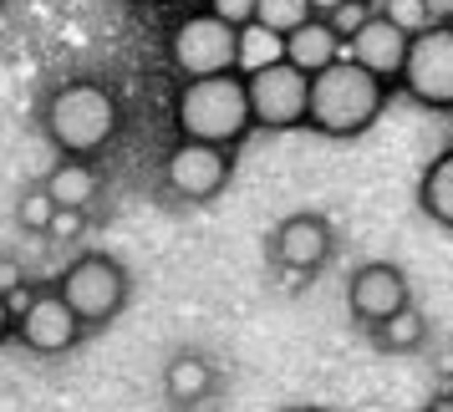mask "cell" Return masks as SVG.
<instances>
[{
	"instance_id": "cell-7",
	"label": "cell",
	"mask_w": 453,
	"mask_h": 412,
	"mask_svg": "<svg viewBox=\"0 0 453 412\" xmlns=\"http://www.w3.org/2000/svg\"><path fill=\"white\" fill-rule=\"evenodd\" d=\"M403 92L418 107L453 112V26H428L412 36L408 66H403Z\"/></svg>"
},
{
	"instance_id": "cell-29",
	"label": "cell",
	"mask_w": 453,
	"mask_h": 412,
	"mask_svg": "<svg viewBox=\"0 0 453 412\" xmlns=\"http://www.w3.org/2000/svg\"><path fill=\"white\" fill-rule=\"evenodd\" d=\"M449 392H453V387H449Z\"/></svg>"
},
{
	"instance_id": "cell-24",
	"label": "cell",
	"mask_w": 453,
	"mask_h": 412,
	"mask_svg": "<svg viewBox=\"0 0 453 412\" xmlns=\"http://www.w3.org/2000/svg\"><path fill=\"white\" fill-rule=\"evenodd\" d=\"M87 225V214L82 209H57V225H51V240H77Z\"/></svg>"
},
{
	"instance_id": "cell-27",
	"label": "cell",
	"mask_w": 453,
	"mask_h": 412,
	"mask_svg": "<svg viewBox=\"0 0 453 412\" xmlns=\"http://www.w3.org/2000/svg\"><path fill=\"white\" fill-rule=\"evenodd\" d=\"M301 412H326V408H301Z\"/></svg>"
},
{
	"instance_id": "cell-11",
	"label": "cell",
	"mask_w": 453,
	"mask_h": 412,
	"mask_svg": "<svg viewBox=\"0 0 453 412\" xmlns=\"http://www.w3.org/2000/svg\"><path fill=\"white\" fill-rule=\"evenodd\" d=\"M82 316L62 301V290H42L36 295V306L21 316V326H16V341L26 351H36V356H62L82 341Z\"/></svg>"
},
{
	"instance_id": "cell-1",
	"label": "cell",
	"mask_w": 453,
	"mask_h": 412,
	"mask_svg": "<svg viewBox=\"0 0 453 412\" xmlns=\"http://www.w3.org/2000/svg\"><path fill=\"white\" fill-rule=\"evenodd\" d=\"M173 127L188 143L234 148L255 127L250 77L245 72H225V77H194V82H184L173 92Z\"/></svg>"
},
{
	"instance_id": "cell-5",
	"label": "cell",
	"mask_w": 453,
	"mask_h": 412,
	"mask_svg": "<svg viewBox=\"0 0 453 412\" xmlns=\"http://www.w3.org/2000/svg\"><path fill=\"white\" fill-rule=\"evenodd\" d=\"M168 62L184 72V82L240 72V26L219 21L214 11H194V16H184V21L173 26Z\"/></svg>"
},
{
	"instance_id": "cell-13",
	"label": "cell",
	"mask_w": 453,
	"mask_h": 412,
	"mask_svg": "<svg viewBox=\"0 0 453 412\" xmlns=\"http://www.w3.org/2000/svg\"><path fill=\"white\" fill-rule=\"evenodd\" d=\"M342 57H347V42L336 36V26H331L326 16H316V21H306L296 36H286V62H296L306 77L336 66Z\"/></svg>"
},
{
	"instance_id": "cell-23",
	"label": "cell",
	"mask_w": 453,
	"mask_h": 412,
	"mask_svg": "<svg viewBox=\"0 0 453 412\" xmlns=\"http://www.w3.org/2000/svg\"><path fill=\"white\" fill-rule=\"evenodd\" d=\"M209 11L219 16V21H229V26H255V16H260V0H209Z\"/></svg>"
},
{
	"instance_id": "cell-6",
	"label": "cell",
	"mask_w": 453,
	"mask_h": 412,
	"mask_svg": "<svg viewBox=\"0 0 453 412\" xmlns=\"http://www.w3.org/2000/svg\"><path fill=\"white\" fill-rule=\"evenodd\" d=\"M250 107H255V127L265 133L311 127V77L296 62L260 66L250 72Z\"/></svg>"
},
{
	"instance_id": "cell-17",
	"label": "cell",
	"mask_w": 453,
	"mask_h": 412,
	"mask_svg": "<svg viewBox=\"0 0 453 412\" xmlns=\"http://www.w3.org/2000/svg\"><path fill=\"white\" fill-rule=\"evenodd\" d=\"M372 341L382 351H397V356H403V351H418L428 341V321L418 316V306H408V310H397L392 321H382V326L372 331Z\"/></svg>"
},
{
	"instance_id": "cell-18",
	"label": "cell",
	"mask_w": 453,
	"mask_h": 412,
	"mask_svg": "<svg viewBox=\"0 0 453 412\" xmlns=\"http://www.w3.org/2000/svg\"><path fill=\"white\" fill-rule=\"evenodd\" d=\"M275 62H286V36H275L270 26H245L240 31V72H260V66H275Z\"/></svg>"
},
{
	"instance_id": "cell-22",
	"label": "cell",
	"mask_w": 453,
	"mask_h": 412,
	"mask_svg": "<svg viewBox=\"0 0 453 412\" xmlns=\"http://www.w3.org/2000/svg\"><path fill=\"white\" fill-rule=\"evenodd\" d=\"M372 16H377V5H372V0H347L336 16H326V21L336 26V36H342V42H351V36H357V31H362Z\"/></svg>"
},
{
	"instance_id": "cell-14",
	"label": "cell",
	"mask_w": 453,
	"mask_h": 412,
	"mask_svg": "<svg viewBox=\"0 0 453 412\" xmlns=\"http://www.w3.org/2000/svg\"><path fill=\"white\" fill-rule=\"evenodd\" d=\"M42 184H46V194L57 199V209H82L87 214V204L103 194V173H97L92 158H62Z\"/></svg>"
},
{
	"instance_id": "cell-12",
	"label": "cell",
	"mask_w": 453,
	"mask_h": 412,
	"mask_svg": "<svg viewBox=\"0 0 453 412\" xmlns=\"http://www.w3.org/2000/svg\"><path fill=\"white\" fill-rule=\"evenodd\" d=\"M408 51H412V36H408L397 21H388L382 11H377V16H372V21L347 42V57H351V62H362L367 72H377L382 82H403Z\"/></svg>"
},
{
	"instance_id": "cell-16",
	"label": "cell",
	"mask_w": 453,
	"mask_h": 412,
	"mask_svg": "<svg viewBox=\"0 0 453 412\" xmlns=\"http://www.w3.org/2000/svg\"><path fill=\"white\" fill-rule=\"evenodd\" d=\"M418 209L428 214L438 229H453V148H443L423 179H418Z\"/></svg>"
},
{
	"instance_id": "cell-28",
	"label": "cell",
	"mask_w": 453,
	"mask_h": 412,
	"mask_svg": "<svg viewBox=\"0 0 453 412\" xmlns=\"http://www.w3.org/2000/svg\"><path fill=\"white\" fill-rule=\"evenodd\" d=\"M153 5H164V0H153Z\"/></svg>"
},
{
	"instance_id": "cell-10",
	"label": "cell",
	"mask_w": 453,
	"mask_h": 412,
	"mask_svg": "<svg viewBox=\"0 0 453 412\" xmlns=\"http://www.w3.org/2000/svg\"><path fill=\"white\" fill-rule=\"evenodd\" d=\"M347 306L367 331H377L382 321H392L397 310L412 306L408 275L392 265V260H367V265H357V275H351V286H347Z\"/></svg>"
},
{
	"instance_id": "cell-8",
	"label": "cell",
	"mask_w": 453,
	"mask_h": 412,
	"mask_svg": "<svg viewBox=\"0 0 453 412\" xmlns=\"http://www.w3.org/2000/svg\"><path fill=\"white\" fill-rule=\"evenodd\" d=\"M229 173H234V158H229V148H214V143H188V138H179L164 158V188L173 199H184V204L219 199L229 184Z\"/></svg>"
},
{
	"instance_id": "cell-15",
	"label": "cell",
	"mask_w": 453,
	"mask_h": 412,
	"mask_svg": "<svg viewBox=\"0 0 453 412\" xmlns=\"http://www.w3.org/2000/svg\"><path fill=\"white\" fill-rule=\"evenodd\" d=\"M164 392H168V402L194 408V402H204L209 392H214V367H209L199 351H179L164 367Z\"/></svg>"
},
{
	"instance_id": "cell-20",
	"label": "cell",
	"mask_w": 453,
	"mask_h": 412,
	"mask_svg": "<svg viewBox=\"0 0 453 412\" xmlns=\"http://www.w3.org/2000/svg\"><path fill=\"white\" fill-rule=\"evenodd\" d=\"M16 219H21V225L31 229V234H51V225H57V199L46 194V184L26 188L21 204H16Z\"/></svg>"
},
{
	"instance_id": "cell-3",
	"label": "cell",
	"mask_w": 453,
	"mask_h": 412,
	"mask_svg": "<svg viewBox=\"0 0 453 412\" xmlns=\"http://www.w3.org/2000/svg\"><path fill=\"white\" fill-rule=\"evenodd\" d=\"M118 123H123L118 97L103 82H62L42 112L46 138L62 158H97L118 138Z\"/></svg>"
},
{
	"instance_id": "cell-4",
	"label": "cell",
	"mask_w": 453,
	"mask_h": 412,
	"mask_svg": "<svg viewBox=\"0 0 453 412\" xmlns=\"http://www.w3.org/2000/svg\"><path fill=\"white\" fill-rule=\"evenodd\" d=\"M57 290H62L66 306L82 316V326L97 331V326H107V321H118V310L127 306V270L118 265L112 255L92 249V255H77V260L62 270Z\"/></svg>"
},
{
	"instance_id": "cell-25",
	"label": "cell",
	"mask_w": 453,
	"mask_h": 412,
	"mask_svg": "<svg viewBox=\"0 0 453 412\" xmlns=\"http://www.w3.org/2000/svg\"><path fill=\"white\" fill-rule=\"evenodd\" d=\"M433 26H453V0H428Z\"/></svg>"
},
{
	"instance_id": "cell-2",
	"label": "cell",
	"mask_w": 453,
	"mask_h": 412,
	"mask_svg": "<svg viewBox=\"0 0 453 412\" xmlns=\"http://www.w3.org/2000/svg\"><path fill=\"white\" fill-rule=\"evenodd\" d=\"M388 87L377 72H367L362 62L342 57L336 66L311 77V127L321 138H362L382 107H388Z\"/></svg>"
},
{
	"instance_id": "cell-26",
	"label": "cell",
	"mask_w": 453,
	"mask_h": 412,
	"mask_svg": "<svg viewBox=\"0 0 453 412\" xmlns=\"http://www.w3.org/2000/svg\"><path fill=\"white\" fill-rule=\"evenodd\" d=\"M311 5H316V16H336V11H342L347 0H311Z\"/></svg>"
},
{
	"instance_id": "cell-19",
	"label": "cell",
	"mask_w": 453,
	"mask_h": 412,
	"mask_svg": "<svg viewBox=\"0 0 453 412\" xmlns=\"http://www.w3.org/2000/svg\"><path fill=\"white\" fill-rule=\"evenodd\" d=\"M260 26H270L275 36H296L306 21H316V5L311 0H260Z\"/></svg>"
},
{
	"instance_id": "cell-9",
	"label": "cell",
	"mask_w": 453,
	"mask_h": 412,
	"mask_svg": "<svg viewBox=\"0 0 453 412\" xmlns=\"http://www.w3.org/2000/svg\"><path fill=\"white\" fill-rule=\"evenodd\" d=\"M331 245H336V234H331V219L326 214H286L275 234H270V255H275V265L286 275V286H306L316 270L331 260Z\"/></svg>"
},
{
	"instance_id": "cell-21",
	"label": "cell",
	"mask_w": 453,
	"mask_h": 412,
	"mask_svg": "<svg viewBox=\"0 0 453 412\" xmlns=\"http://www.w3.org/2000/svg\"><path fill=\"white\" fill-rule=\"evenodd\" d=\"M377 11H382L388 21H397L408 36H418V31H428V26H433L428 0H377Z\"/></svg>"
}]
</instances>
